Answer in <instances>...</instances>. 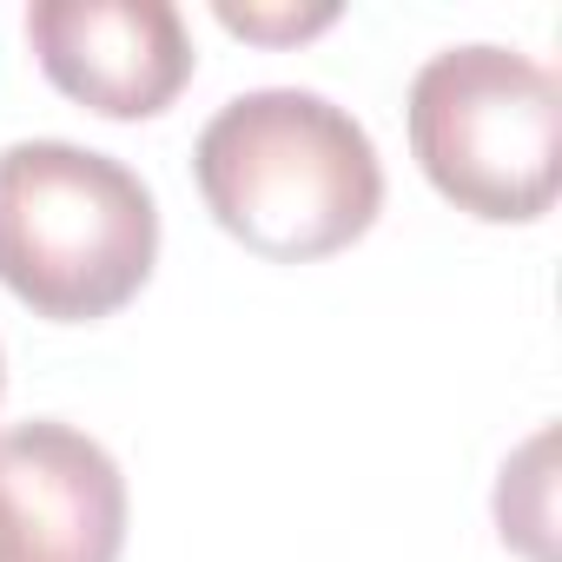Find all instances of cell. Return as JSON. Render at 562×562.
Here are the masks:
<instances>
[{"mask_svg": "<svg viewBox=\"0 0 562 562\" xmlns=\"http://www.w3.org/2000/svg\"><path fill=\"white\" fill-rule=\"evenodd\" d=\"M212 218L271 265H312L371 232L384 166L371 133L312 87L225 100L192 146Z\"/></svg>", "mask_w": 562, "mask_h": 562, "instance_id": "6da1fadb", "label": "cell"}, {"mask_svg": "<svg viewBox=\"0 0 562 562\" xmlns=\"http://www.w3.org/2000/svg\"><path fill=\"white\" fill-rule=\"evenodd\" d=\"M159 205L133 166L74 139L0 153V285L54 325L113 318L153 278Z\"/></svg>", "mask_w": 562, "mask_h": 562, "instance_id": "7a4b0ae2", "label": "cell"}, {"mask_svg": "<svg viewBox=\"0 0 562 562\" xmlns=\"http://www.w3.org/2000/svg\"><path fill=\"white\" fill-rule=\"evenodd\" d=\"M411 153L457 212L529 225L562 186V87L516 47H443L411 80Z\"/></svg>", "mask_w": 562, "mask_h": 562, "instance_id": "3957f363", "label": "cell"}, {"mask_svg": "<svg viewBox=\"0 0 562 562\" xmlns=\"http://www.w3.org/2000/svg\"><path fill=\"white\" fill-rule=\"evenodd\" d=\"M126 476L87 430L27 417L0 430V562H120Z\"/></svg>", "mask_w": 562, "mask_h": 562, "instance_id": "277c9868", "label": "cell"}, {"mask_svg": "<svg viewBox=\"0 0 562 562\" xmlns=\"http://www.w3.org/2000/svg\"><path fill=\"white\" fill-rule=\"evenodd\" d=\"M27 41L41 74L106 120H153L192 80V34L172 0H34Z\"/></svg>", "mask_w": 562, "mask_h": 562, "instance_id": "5b68a950", "label": "cell"}, {"mask_svg": "<svg viewBox=\"0 0 562 562\" xmlns=\"http://www.w3.org/2000/svg\"><path fill=\"white\" fill-rule=\"evenodd\" d=\"M218 21L232 34H251V41H299V34H318L338 21V8H312V14H258V8H218Z\"/></svg>", "mask_w": 562, "mask_h": 562, "instance_id": "8992f818", "label": "cell"}, {"mask_svg": "<svg viewBox=\"0 0 562 562\" xmlns=\"http://www.w3.org/2000/svg\"><path fill=\"white\" fill-rule=\"evenodd\" d=\"M0 391H8V364H0Z\"/></svg>", "mask_w": 562, "mask_h": 562, "instance_id": "52a82bcc", "label": "cell"}]
</instances>
